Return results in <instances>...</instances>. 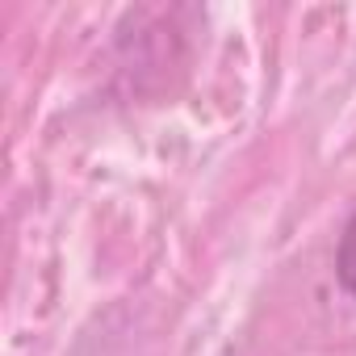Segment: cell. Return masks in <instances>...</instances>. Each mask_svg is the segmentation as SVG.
<instances>
[{
	"label": "cell",
	"mask_w": 356,
	"mask_h": 356,
	"mask_svg": "<svg viewBox=\"0 0 356 356\" xmlns=\"http://www.w3.org/2000/svg\"><path fill=\"white\" fill-rule=\"evenodd\" d=\"M335 281L356 298V210L343 222V235H339V248H335Z\"/></svg>",
	"instance_id": "obj_1"
}]
</instances>
